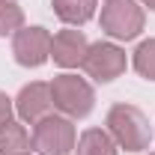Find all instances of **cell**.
I'll return each instance as SVG.
<instances>
[{
    "mask_svg": "<svg viewBox=\"0 0 155 155\" xmlns=\"http://www.w3.org/2000/svg\"><path fill=\"white\" fill-rule=\"evenodd\" d=\"M51 98H54V107H60L66 116H87L96 104V93L93 87L78 75H60L51 84Z\"/></svg>",
    "mask_w": 155,
    "mask_h": 155,
    "instance_id": "2",
    "label": "cell"
},
{
    "mask_svg": "<svg viewBox=\"0 0 155 155\" xmlns=\"http://www.w3.org/2000/svg\"><path fill=\"white\" fill-rule=\"evenodd\" d=\"M84 69L98 84H107L125 72V51L110 42H96V45H90V51L84 57Z\"/></svg>",
    "mask_w": 155,
    "mask_h": 155,
    "instance_id": "5",
    "label": "cell"
},
{
    "mask_svg": "<svg viewBox=\"0 0 155 155\" xmlns=\"http://www.w3.org/2000/svg\"><path fill=\"white\" fill-rule=\"evenodd\" d=\"M6 122H12V101H9L6 93H0V128Z\"/></svg>",
    "mask_w": 155,
    "mask_h": 155,
    "instance_id": "14",
    "label": "cell"
},
{
    "mask_svg": "<svg viewBox=\"0 0 155 155\" xmlns=\"http://www.w3.org/2000/svg\"><path fill=\"white\" fill-rule=\"evenodd\" d=\"M12 54L27 69L42 66L51 57V33L45 27H21L12 39Z\"/></svg>",
    "mask_w": 155,
    "mask_h": 155,
    "instance_id": "6",
    "label": "cell"
},
{
    "mask_svg": "<svg viewBox=\"0 0 155 155\" xmlns=\"http://www.w3.org/2000/svg\"><path fill=\"white\" fill-rule=\"evenodd\" d=\"M21 27H24V12H21V6L12 3V0H0V36L18 33Z\"/></svg>",
    "mask_w": 155,
    "mask_h": 155,
    "instance_id": "12",
    "label": "cell"
},
{
    "mask_svg": "<svg viewBox=\"0 0 155 155\" xmlns=\"http://www.w3.org/2000/svg\"><path fill=\"white\" fill-rule=\"evenodd\" d=\"M54 107V98H51V84H27L15 98V110L24 122H33L36 125L42 116L51 114Z\"/></svg>",
    "mask_w": 155,
    "mask_h": 155,
    "instance_id": "7",
    "label": "cell"
},
{
    "mask_svg": "<svg viewBox=\"0 0 155 155\" xmlns=\"http://www.w3.org/2000/svg\"><path fill=\"white\" fill-rule=\"evenodd\" d=\"M134 69L146 81H155V39H146L140 42L134 51Z\"/></svg>",
    "mask_w": 155,
    "mask_h": 155,
    "instance_id": "13",
    "label": "cell"
},
{
    "mask_svg": "<svg viewBox=\"0 0 155 155\" xmlns=\"http://www.w3.org/2000/svg\"><path fill=\"white\" fill-rule=\"evenodd\" d=\"M78 155H116V140L101 128H87L78 140Z\"/></svg>",
    "mask_w": 155,
    "mask_h": 155,
    "instance_id": "10",
    "label": "cell"
},
{
    "mask_svg": "<svg viewBox=\"0 0 155 155\" xmlns=\"http://www.w3.org/2000/svg\"><path fill=\"white\" fill-rule=\"evenodd\" d=\"M152 155H155V152H152Z\"/></svg>",
    "mask_w": 155,
    "mask_h": 155,
    "instance_id": "16",
    "label": "cell"
},
{
    "mask_svg": "<svg viewBox=\"0 0 155 155\" xmlns=\"http://www.w3.org/2000/svg\"><path fill=\"white\" fill-rule=\"evenodd\" d=\"M30 149V134L18 122H6L0 128V155H27Z\"/></svg>",
    "mask_w": 155,
    "mask_h": 155,
    "instance_id": "11",
    "label": "cell"
},
{
    "mask_svg": "<svg viewBox=\"0 0 155 155\" xmlns=\"http://www.w3.org/2000/svg\"><path fill=\"white\" fill-rule=\"evenodd\" d=\"M54 12H57L60 21L72 24V27H81L93 18L96 12V0H54Z\"/></svg>",
    "mask_w": 155,
    "mask_h": 155,
    "instance_id": "9",
    "label": "cell"
},
{
    "mask_svg": "<svg viewBox=\"0 0 155 155\" xmlns=\"http://www.w3.org/2000/svg\"><path fill=\"white\" fill-rule=\"evenodd\" d=\"M143 3H146V6H149V9H155V0H143Z\"/></svg>",
    "mask_w": 155,
    "mask_h": 155,
    "instance_id": "15",
    "label": "cell"
},
{
    "mask_svg": "<svg viewBox=\"0 0 155 155\" xmlns=\"http://www.w3.org/2000/svg\"><path fill=\"white\" fill-rule=\"evenodd\" d=\"M90 51V42L81 30H60L57 36L51 39V57L54 63H60L63 69L72 66H84V57Z\"/></svg>",
    "mask_w": 155,
    "mask_h": 155,
    "instance_id": "8",
    "label": "cell"
},
{
    "mask_svg": "<svg viewBox=\"0 0 155 155\" xmlns=\"http://www.w3.org/2000/svg\"><path fill=\"white\" fill-rule=\"evenodd\" d=\"M33 149L39 155H69L75 149V125L63 116H42L33 128Z\"/></svg>",
    "mask_w": 155,
    "mask_h": 155,
    "instance_id": "3",
    "label": "cell"
},
{
    "mask_svg": "<svg viewBox=\"0 0 155 155\" xmlns=\"http://www.w3.org/2000/svg\"><path fill=\"white\" fill-rule=\"evenodd\" d=\"M107 131L116 140V146H122L128 152L149 149V140H152L149 119L140 114L134 104H114L110 114H107Z\"/></svg>",
    "mask_w": 155,
    "mask_h": 155,
    "instance_id": "1",
    "label": "cell"
},
{
    "mask_svg": "<svg viewBox=\"0 0 155 155\" xmlns=\"http://www.w3.org/2000/svg\"><path fill=\"white\" fill-rule=\"evenodd\" d=\"M101 30L114 39H134L143 30V9L134 0H107L101 6Z\"/></svg>",
    "mask_w": 155,
    "mask_h": 155,
    "instance_id": "4",
    "label": "cell"
}]
</instances>
